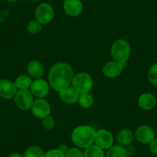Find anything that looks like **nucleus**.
I'll return each instance as SVG.
<instances>
[{
  "label": "nucleus",
  "instance_id": "nucleus-1",
  "mask_svg": "<svg viewBox=\"0 0 157 157\" xmlns=\"http://www.w3.org/2000/svg\"><path fill=\"white\" fill-rule=\"evenodd\" d=\"M74 72L68 63H57L51 66L48 74L49 84L54 90L60 92L72 84Z\"/></svg>",
  "mask_w": 157,
  "mask_h": 157
},
{
  "label": "nucleus",
  "instance_id": "nucleus-2",
  "mask_svg": "<svg viewBox=\"0 0 157 157\" xmlns=\"http://www.w3.org/2000/svg\"><path fill=\"white\" fill-rule=\"evenodd\" d=\"M96 131L92 126L81 125L73 129L71 135L72 143L76 147L86 149L93 145L95 142Z\"/></svg>",
  "mask_w": 157,
  "mask_h": 157
},
{
  "label": "nucleus",
  "instance_id": "nucleus-3",
  "mask_svg": "<svg viewBox=\"0 0 157 157\" xmlns=\"http://www.w3.org/2000/svg\"><path fill=\"white\" fill-rule=\"evenodd\" d=\"M110 52L113 60L122 64H126L130 56V46L124 39H118L112 45Z\"/></svg>",
  "mask_w": 157,
  "mask_h": 157
},
{
  "label": "nucleus",
  "instance_id": "nucleus-4",
  "mask_svg": "<svg viewBox=\"0 0 157 157\" xmlns=\"http://www.w3.org/2000/svg\"><path fill=\"white\" fill-rule=\"evenodd\" d=\"M72 85L79 94L90 93L93 86V78L87 72H78L74 75Z\"/></svg>",
  "mask_w": 157,
  "mask_h": 157
},
{
  "label": "nucleus",
  "instance_id": "nucleus-5",
  "mask_svg": "<svg viewBox=\"0 0 157 157\" xmlns=\"http://www.w3.org/2000/svg\"><path fill=\"white\" fill-rule=\"evenodd\" d=\"M54 9L50 4L47 2H43L39 4L35 11V16L36 20L39 21L42 25H46L53 19Z\"/></svg>",
  "mask_w": 157,
  "mask_h": 157
},
{
  "label": "nucleus",
  "instance_id": "nucleus-6",
  "mask_svg": "<svg viewBox=\"0 0 157 157\" xmlns=\"http://www.w3.org/2000/svg\"><path fill=\"white\" fill-rule=\"evenodd\" d=\"M14 99L18 108L23 111H27L31 109L34 102L33 94L28 90H18Z\"/></svg>",
  "mask_w": 157,
  "mask_h": 157
},
{
  "label": "nucleus",
  "instance_id": "nucleus-7",
  "mask_svg": "<svg viewBox=\"0 0 157 157\" xmlns=\"http://www.w3.org/2000/svg\"><path fill=\"white\" fill-rule=\"evenodd\" d=\"M137 141L143 144H149L155 139L154 129L148 125H141L136 128L134 133Z\"/></svg>",
  "mask_w": 157,
  "mask_h": 157
},
{
  "label": "nucleus",
  "instance_id": "nucleus-8",
  "mask_svg": "<svg viewBox=\"0 0 157 157\" xmlns=\"http://www.w3.org/2000/svg\"><path fill=\"white\" fill-rule=\"evenodd\" d=\"M30 92L37 99H43L49 93V84L43 78H37L33 81Z\"/></svg>",
  "mask_w": 157,
  "mask_h": 157
},
{
  "label": "nucleus",
  "instance_id": "nucleus-9",
  "mask_svg": "<svg viewBox=\"0 0 157 157\" xmlns=\"http://www.w3.org/2000/svg\"><path fill=\"white\" fill-rule=\"evenodd\" d=\"M114 138L109 131L105 129H99L96 132L94 143L99 148L105 150L108 149L113 145Z\"/></svg>",
  "mask_w": 157,
  "mask_h": 157
},
{
  "label": "nucleus",
  "instance_id": "nucleus-10",
  "mask_svg": "<svg viewBox=\"0 0 157 157\" xmlns=\"http://www.w3.org/2000/svg\"><path fill=\"white\" fill-rule=\"evenodd\" d=\"M32 113L39 119H44L49 116L51 107L49 102L44 99H37L34 101L32 106Z\"/></svg>",
  "mask_w": 157,
  "mask_h": 157
},
{
  "label": "nucleus",
  "instance_id": "nucleus-11",
  "mask_svg": "<svg viewBox=\"0 0 157 157\" xmlns=\"http://www.w3.org/2000/svg\"><path fill=\"white\" fill-rule=\"evenodd\" d=\"M83 4L81 0H64L63 10L71 17H77L82 13Z\"/></svg>",
  "mask_w": 157,
  "mask_h": 157
},
{
  "label": "nucleus",
  "instance_id": "nucleus-12",
  "mask_svg": "<svg viewBox=\"0 0 157 157\" xmlns=\"http://www.w3.org/2000/svg\"><path fill=\"white\" fill-rule=\"evenodd\" d=\"M126 64H122L115 61H109L105 64L102 68V73L107 78H116L123 72Z\"/></svg>",
  "mask_w": 157,
  "mask_h": 157
},
{
  "label": "nucleus",
  "instance_id": "nucleus-13",
  "mask_svg": "<svg viewBox=\"0 0 157 157\" xmlns=\"http://www.w3.org/2000/svg\"><path fill=\"white\" fill-rule=\"evenodd\" d=\"M18 90L13 82L3 78L0 80V97L5 99H11L15 97Z\"/></svg>",
  "mask_w": 157,
  "mask_h": 157
},
{
  "label": "nucleus",
  "instance_id": "nucleus-14",
  "mask_svg": "<svg viewBox=\"0 0 157 157\" xmlns=\"http://www.w3.org/2000/svg\"><path fill=\"white\" fill-rule=\"evenodd\" d=\"M157 100L153 94L149 93H145L140 95L138 99V105L142 109L149 111L155 108Z\"/></svg>",
  "mask_w": 157,
  "mask_h": 157
},
{
  "label": "nucleus",
  "instance_id": "nucleus-15",
  "mask_svg": "<svg viewBox=\"0 0 157 157\" xmlns=\"http://www.w3.org/2000/svg\"><path fill=\"white\" fill-rule=\"evenodd\" d=\"M79 93L72 86H69L59 92V96L63 102L67 104H74L78 102Z\"/></svg>",
  "mask_w": 157,
  "mask_h": 157
},
{
  "label": "nucleus",
  "instance_id": "nucleus-16",
  "mask_svg": "<svg viewBox=\"0 0 157 157\" xmlns=\"http://www.w3.org/2000/svg\"><path fill=\"white\" fill-rule=\"evenodd\" d=\"M27 72L30 77L37 79L44 75V66L38 60H32L27 66Z\"/></svg>",
  "mask_w": 157,
  "mask_h": 157
},
{
  "label": "nucleus",
  "instance_id": "nucleus-17",
  "mask_svg": "<svg viewBox=\"0 0 157 157\" xmlns=\"http://www.w3.org/2000/svg\"><path fill=\"white\" fill-rule=\"evenodd\" d=\"M134 139V134L129 129H122L117 135V141L119 145L124 147L132 144Z\"/></svg>",
  "mask_w": 157,
  "mask_h": 157
},
{
  "label": "nucleus",
  "instance_id": "nucleus-18",
  "mask_svg": "<svg viewBox=\"0 0 157 157\" xmlns=\"http://www.w3.org/2000/svg\"><path fill=\"white\" fill-rule=\"evenodd\" d=\"M127 152L124 146L120 145H113L107 149L105 157H127Z\"/></svg>",
  "mask_w": 157,
  "mask_h": 157
},
{
  "label": "nucleus",
  "instance_id": "nucleus-19",
  "mask_svg": "<svg viewBox=\"0 0 157 157\" xmlns=\"http://www.w3.org/2000/svg\"><path fill=\"white\" fill-rule=\"evenodd\" d=\"M14 83L18 90H28L31 86L33 80H32L31 77L29 75H21L16 78Z\"/></svg>",
  "mask_w": 157,
  "mask_h": 157
},
{
  "label": "nucleus",
  "instance_id": "nucleus-20",
  "mask_svg": "<svg viewBox=\"0 0 157 157\" xmlns=\"http://www.w3.org/2000/svg\"><path fill=\"white\" fill-rule=\"evenodd\" d=\"M84 157H105L103 149L99 148L96 144L89 146L83 152Z\"/></svg>",
  "mask_w": 157,
  "mask_h": 157
},
{
  "label": "nucleus",
  "instance_id": "nucleus-21",
  "mask_svg": "<svg viewBox=\"0 0 157 157\" xmlns=\"http://www.w3.org/2000/svg\"><path fill=\"white\" fill-rule=\"evenodd\" d=\"M46 152L38 146H31L27 148L23 154L24 157H45Z\"/></svg>",
  "mask_w": 157,
  "mask_h": 157
},
{
  "label": "nucleus",
  "instance_id": "nucleus-22",
  "mask_svg": "<svg viewBox=\"0 0 157 157\" xmlns=\"http://www.w3.org/2000/svg\"><path fill=\"white\" fill-rule=\"evenodd\" d=\"M78 102V104L82 108L88 109L93 105V102H94V99H93V95L90 94V93H86L79 95Z\"/></svg>",
  "mask_w": 157,
  "mask_h": 157
},
{
  "label": "nucleus",
  "instance_id": "nucleus-23",
  "mask_svg": "<svg viewBox=\"0 0 157 157\" xmlns=\"http://www.w3.org/2000/svg\"><path fill=\"white\" fill-rule=\"evenodd\" d=\"M148 80L154 86H157V63H154L149 69L147 74Z\"/></svg>",
  "mask_w": 157,
  "mask_h": 157
},
{
  "label": "nucleus",
  "instance_id": "nucleus-24",
  "mask_svg": "<svg viewBox=\"0 0 157 157\" xmlns=\"http://www.w3.org/2000/svg\"><path fill=\"white\" fill-rule=\"evenodd\" d=\"M42 26L43 25L39 21L35 19V20H32L29 22L27 25V30L31 34H37L41 32Z\"/></svg>",
  "mask_w": 157,
  "mask_h": 157
},
{
  "label": "nucleus",
  "instance_id": "nucleus-25",
  "mask_svg": "<svg viewBox=\"0 0 157 157\" xmlns=\"http://www.w3.org/2000/svg\"><path fill=\"white\" fill-rule=\"evenodd\" d=\"M65 155L66 157H84L83 151L78 147L69 148Z\"/></svg>",
  "mask_w": 157,
  "mask_h": 157
},
{
  "label": "nucleus",
  "instance_id": "nucleus-26",
  "mask_svg": "<svg viewBox=\"0 0 157 157\" xmlns=\"http://www.w3.org/2000/svg\"><path fill=\"white\" fill-rule=\"evenodd\" d=\"M43 126L47 130H51L53 129L56 126V120L52 116H48L43 119Z\"/></svg>",
  "mask_w": 157,
  "mask_h": 157
},
{
  "label": "nucleus",
  "instance_id": "nucleus-27",
  "mask_svg": "<svg viewBox=\"0 0 157 157\" xmlns=\"http://www.w3.org/2000/svg\"><path fill=\"white\" fill-rule=\"evenodd\" d=\"M45 157H66V155L59 149H52L46 152Z\"/></svg>",
  "mask_w": 157,
  "mask_h": 157
},
{
  "label": "nucleus",
  "instance_id": "nucleus-28",
  "mask_svg": "<svg viewBox=\"0 0 157 157\" xmlns=\"http://www.w3.org/2000/svg\"><path fill=\"white\" fill-rule=\"evenodd\" d=\"M149 150L154 155H157V139H154L149 143Z\"/></svg>",
  "mask_w": 157,
  "mask_h": 157
},
{
  "label": "nucleus",
  "instance_id": "nucleus-29",
  "mask_svg": "<svg viewBox=\"0 0 157 157\" xmlns=\"http://www.w3.org/2000/svg\"><path fill=\"white\" fill-rule=\"evenodd\" d=\"M125 148H126V152H127L128 156H129V155H133V154L136 152V148L134 147L132 144L126 146Z\"/></svg>",
  "mask_w": 157,
  "mask_h": 157
},
{
  "label": "nucleus",
  "instance_id": "nucleus-30",
  "mask_svg": "<svg viewBox=\"0 0 157 157\" xmlns=\"http://www.w3.org/2000/svg\"><path fill=\"white\" fill-rule=\"evenodd\" d=\"M58 149H59L60 150L62 151V152H64L65 154H66V152H67L68 149H69V148H68V146H66V145H65V144H62V145H60L59 146Z\"/></svg>",
  "mask_w": 157,
  "mask_h": 157
},
{
  "label": "nucleus",
  "instance_id": "nucleus-31",
  "mask_svg": "<svg viewBox=\"0 0 157 157\" xmlns=\"http://www.w3.org/2000/svg\"><path fill=\"white\" fill-rule=\"evenodd\" d=\"M9 157H24L23 155H22L21 153H19V152H13V153L10 154L9 155Z\"/></svg>",
  "mask_w": 157,
  "mask_h": 157
},
{
  "label": "nucleus",
  "instance_id": "nucleus-32",
  "mask_svg": "<svg viewBox=\"0 0 157 157\" xmlns=\"http://www.w3.org/2000/svg\"><path fill=\"white\" fill-rule=\"evenodd\" d=\"M6 1H8V2H17L18 0H6Z\"/></svg>",
  "mask_w": 157,
  "mask_h": 157
},
{
  "label": "nucleus",
  "instance_id": "nucleus-33",
  "mask_svg": "<svg viewBox=\"0 0 157 157\" xmlns=\"http://www.w3.org/2000/svg\"><path fill=\"white\" fill-rule=\"evenodd\" d=\"M29 1H32V2H36L38 0H29Z\"/></svg>",
  "mask_w": 157,
  "mask_h": 157
},
{
  "label": "nucleus",
  "instance_id": "nucleus-34",
  "mask_svg": "<svg viewBox=\"0 0 157 157\" xmlns=\"http://www.w3.org/2000/svg\"><path fill=\"white\" fill-rule=\"evenodd\" d=\"M137 1H143V0H137Z\"/></svg>",
  "mask_w": 157,
  "mask_h": 157
},
{
  "label": "nucleus",
  "instance_id": "nucleus-35",
  "mask_svg": "<svg viewBox=\"0 0 157 157\" xmlns=\"http://www.w3.org/2000/svg\"><path fill=\"white\" fill-rule=\"evenodd\" d=\"M0 1H1V0H0Z\"/></svg>",
  "mask_w": 157,
  "mask_h": 157
}]
</instances>
